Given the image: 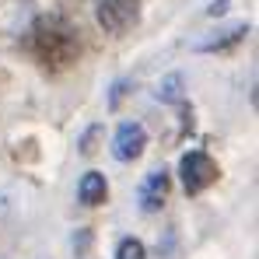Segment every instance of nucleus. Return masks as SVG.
<instances>
[{
    "label": "nucleus",
    "mask_w": 259,
    "mask_h": 259,
    "mask_svg": "<svg viewBox=\"0 0 259 259\" xmlns=\"http://www.w3.org/2000/svg\"><path fill=\"white\" fill-rule=\"evenodd\" d=\"M165 200H168V172L165 168H154V172H147V179L140 182L137 203H140L144 214H158L165 207Z\"/></svg>",
    "instance_id": "nucleus-4"
},
{
    "label": "nucleus",
    "mask_w": 259,
    "mask_h": 259,
    "mask_svg": "<svg viewBox=\"0 0 259 259\" xmlns=\"http://www.w3.org/2000/svg\"><path fill=\"white\" fill-rule=\"evenodd\" d=\"M116 259H147V249H144V242H137V238H123V242L116 245Z\"/></svg>",
    "instance_id": "nucleus-8"
},
{
    "label": "nucleus",
    "mask_w": 259,
    "mask_h": 259,
    "mask_svg": "<svg viewBox=\"0 0 259 259\" xmlns=\"http://www.w3.org/2000/svg\"><path fill=\"white\" fill-rule=\"evenodd\" d=\"M25 49L42 63L46 70H67L77 60V53H81V39L70 28V21H63L56 14H46V18H35V25L28 28Z\"/></svg>",
    "instance_id": "nucleus-1"
},
{
    "label": "nucleus",
    "mask_w": 259,
    "mask_h": 259,
    "mask_svg": "<svg viewBox=\"0 0 259 259\" xmlns=\"http://www.w3.org/2000/svg\"><path fill=\"white\" fill-rule=\"evenodd\" d=\"M249 32V25H235V28H228V32H221V35H214V39H203L200 42V49L203 53H217V49H228V46L242 42V35Z\"/></svg>",
    "instance_id": "nucleus-7"
},
{
    "label": "nucleus",
    "mask_w": 259,
    "mask_h": 259,
    "mask_svg": "<svg viewBox=\"0 0 259 259\" xmlns=\"http://www.w3.org/2000/svg\"><path fill=\"white\" fill-rule=\"evenodd\" d=\"M179 88H182V81H179V74H172L165 84L158 88V98L161 102H179Z\"/></svg>",
    "instance_id": "nucleus-9"
},
{
    "label": "nucleus",
    "mask_w": 259,
    "mask_h": 259,
    "mask_svg": "<svg viewBox=\"0 0 259 259\" xmlns=\"http://www.w3.org/2000/svg\"><path fill=\"white\" fill-rule=\"evenodd\" d=\"M179 175H182V189H186L189 196H196V193H203L207 186L217 182V165H214L210 154L189 151V154H182V161H179Z\"/></svg>",
    "instance_id": "nucleus-2"
},
{
    "label": "nucleus",
    "mask_w": 259,
    "mask_h": 259,
    "mask_svg": "<svg viewBox=\"0 0 259 259\" xmlns=\"http://www.w3.org/2000/svg\"><path fill=\"white\" fill-rule=\"evenodd\" d=\"M144 147H147V133H144L140 123H123V126L116 130V137H112V154H116L119 161L140 158Z\"/></svg>",
    "instance_id": "nucleus-5"
},
{
    "label": "nucleus",
    "mask_w": 259,
    "mask_h": 259,
    "mask_svg": "<svg viewBox=\"0 0 259 259\" xmlns=\"http://www.w3.org/2000/svg\"><path fill=\"white\" fill-rule=\"evenodd\" d=\"M105 196H109L105 175H102V172L81 175V182H77V200H81L84 207H98V203H105Z\"/></svg>",
    "instance_id": "nucleus-6"
},
{
    "label": "nucleus",
    "mask_w": 259,
    "mask_h": 259,
    "mask_svg": "<svg viewBox=\"0 0 259 259\" xmlns=\"http://www.w3.org/2000/svg\"><path fill=\"white\" fill-rule=\"evenodd\" d=\"M95 18L109 35H123L140 18V0H98Z\"/></svg>",
    "instance_id": "nucleus-3"
}]
</instances>
